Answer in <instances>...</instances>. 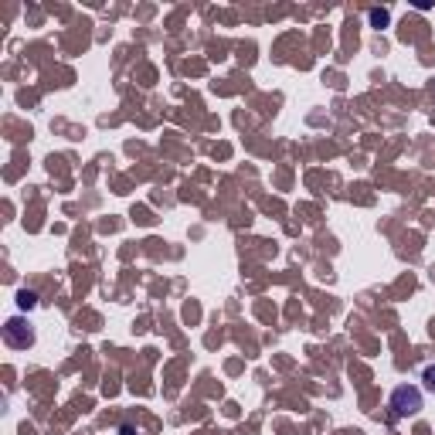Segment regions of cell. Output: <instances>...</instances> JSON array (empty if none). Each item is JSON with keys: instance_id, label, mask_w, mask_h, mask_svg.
<instances>
[{"instance_id": "cell-1", "label": "cell", "mask_w": 435, "mask_h": 435, "mask_svg": "<svg viewBox=\"0 0 435 435\" xmlns=\"http://www.w3.org/2000/svg\"><path fill=\"white\" fill-rule=\"evenodd\" d=\"M388 405H391V415L395 419H412V415L422 412V391L412 388V384H401V388L391 391V401Z\"/></svg>"}, {"instance_id": "cell-3", "label": "cell", "mask_w": 435, "mask_h": 435, "mask_svg": "<svg viewBox=\"0 0 435 435\" xmlns=\"http://www.w3.org/2000/svg\"><path fill=\"white\" fill-rule=\"evenodd\" d=\"M425 388L435 391V364H432V367H425Z\"/></svg>"}, {"instance_id": "cell-2", "label": "cell", "mask_w": 435, "mask_h": 435, "mask_svg": "<svg viewBox=\"0 0 435 435\" xmlns=\"http://www.w3.org/2000/svg\"><path fill=\"white\" fill-rule=\"evenodd\" d=\"M3 340H7L10 347H31V344H34V330H31V323H24L21 316H14V320H7V327H3Z\"/></svg>"}, {"instance_id": "cell-4", "label": "cell", "mask_w": 435, "mask_h": 435, "mask_svg": "<svg viewBox=\"0 0 435 435\" xmlns=\"http://www.w3.org/2000/svg\"><path fill=\"white\" fill-rule=\"evenodd\" d=\"M34 299H38V296H34V293H21V303H24V306H27V310H31V306H34Z\"/></svg>"}]
</instances>
